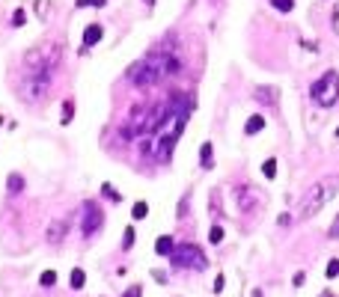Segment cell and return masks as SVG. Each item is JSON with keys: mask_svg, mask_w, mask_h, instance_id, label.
<instances>
[{"mask_svg": "<svg viewBox=\"0 0 339 297\" xmlns=\"http://www.w3.org/2000/svg\"><path fill=\"white\" fill-rule=\"evenodd\" d=\"M328 280H334V277H339V259H331V265H328Z\"/></svg>", "mask_w": 339, "mask_h": 297, "instance_id": "cell-27", "label": "cell"}, {"mask_svg": "<svg viewBox=\"0 0 339 297\" xmlns=\"http://www.w3.org/2000/svg\"><path fill=\"white\" fill-rule=\"evenodd\" d=\"M6 187H9V193H21V190H24V178H21L18 173H12V176L6 178Z\"/></svg>", "mask_w": 339, "mask_h": 297, "instance_id": "cell-14", "label": "cell"}, {"mask_svg": "<svg viewBox=\"0 0 339 297\" xmlns=\"http://www.w3.org/2000/svg\"><path fill=\"white\" fill-rule=\"evenodd\" d=\"M74 6H77V9H86V6H92V9H104L107 0H74Z\"/></svg>", "mask_w": 339, "mask_h": 297, "instance_id": "cell-19", "label": "cell"}, {"mask_svg": "<svg viewBox=\"0 0 339 297\" xmlns=\"http://www.w3.org/2000/svg\"><path fill=\"white\" fill-rule=\"evenodd\" d=\"M200 167L203 170H211L214 167V149H211V143H203L200 146Z\"/></svg>", "mask_w": 339, "mask_h": 297, "instance_id": "cell-10", "label": "cell"}, {"mask_svg": "<svg viewBox=\"0 0 339 297\" xmlns=\"http://www.w3.org/2000/svg\"><path fill=\"white\" fill-rule=\"evenodd\" d=\"M68 283H71V289H74V292H80V289L86 286V274H83L80 268H74V271H71V277H68Z\"/></svg>", "mask_w": 339, "mask_h": 297, "instance_id": "cell-13", "label": "cell"}, {"mask_svg": "<svg viewBox=\"0 0 339 297\" xmlns=\"http://www.w3.org/2000/svg\"><path fill=\"white\" fill-rule=\"evenodd\" d=\"M101 36H104V27H101V24H89V27L83 30V51L92 48V45H98Z\"/></svg>", "mask_w": 339, "mask_h": 297, "instance_id": "cell-9", "label": "cell"}, {"mask_svg": "<svg viewBox=\"0 0 339 297\" xmlns=\"http://www.w3.org/2000/svg\"><path fill=\"white\" fill-rule=\"evenodd\" d=\"M271 6H274L277 12H292V9H295V0H271Z\"/></svg>", "mask_w": 339, "mask_h": 297, "instance_id": "cell-21", "label": "cell"}, {"mask_svg": "<svg viewBox=\"0 0 339 297\" xmlns=\"http://www.w3.org/2000/svg\"><path fill=\"white\" fill-rule=\"evenodd\" d=\"M253 98H256L259 104H265V107H274V104L280 101V89H277V86H256V89H253Z\"/></svg>", "mask_w": 339, "mask_h": 297, "instance_id": "cell-7", "label": "cell"}, {"mask_svg": "<svg viewBox=\"0 0 339 297\" xmlns=\"http://www.w3.org/2000/svg\"><path fill=\"white\" fill-rule=\"evenodd\" d=\"M173 250H176V241H173L170 235H161V238L155 241V253H158V256H173Z\"/></svg>", "mask_w": 339, "mask_h": 297, "instance_id": "cell-11", "label": "cell"}, {"mask_svg": "<svg viewBox=\"0 0 339 297\" xmlns=\"http://www.w3.org/2000/svg\"><path fill=\"white\" fill-rule=\"evenodd\" d=\"M339 190V176H328V178H319L310 190H304L301 202H298V217H313L319 214Z\"/></svg>", "mask_w": 339, "mask_h": 297, "instance_id": "cell-3", "label": "cell"}, {"mask_svg": "<svg viewBox=\"0 0 339 297\" xmlns=\"http://www.w3.org/2000/svg\"><path fill=\"white\" fill-rule=\"evenodd\" d=\"M63 235H66V220H60V223H51V229H48V238H51V241H63Z\"/></svg>", "mask_w": 339, "mask_h": 297, "instance_id": "cell-15", "label": "cell"}, {"mask_svg": "<svg viewBox=\"0 0 339 297\" xmlns=\"http://www.w3.org/2000/svg\"><path fill=\"white\" fill-rule=\"evenodd\" d=\"M131 247H134V229L128 226L125 235H122V250H131Z\"/></svg>", "mask_w": 339, "mask_h": 297, "instance_id": "cell-23", "label": "cell"}, {"mask_svg": "<svg viewBox=\"0 0 339 297\" xmlns=\"http://www.w3.org/2000/svg\"><path fill=\"white\" fill-rule=\"evenodd\" d=\"M24 21H27V12L24 9H15L12 12V27H24Z\"/></svg>", "mask_w": 339, "mask_h": 297, "instance_id": "cell-22", "label": "cell"}, {"mask_svg": "<svg viewBox=\"0 0 339 297\" xmlns=\"http://www.w3.org/2000/svg\"><path fill=\"white\" fill-rule=\"evenodd\" d=\"M122 297H143V289L140 286H128V292H122Z\"/></svg>", "mask_w": 339, "mask_h": 297, "instance_id": "cell-28", "label": "cell"}, {"mask_svg": "<svg viewBox=\"0 0 339 297\" xmlns=\"http://www.w3.org/2000/svg\"><path fill=\"white\" fill-rule=\"evenodd\" d=\"M54 59H60V48L54 51L51 59H42V54H27V68L21 74L24 98H42L48 92L51 77H54Z\"/></svg>", "mask_w": 339, "mask_h": 297, "instance_id": "cell-2", "label": "cell"}, {"mask_svg": "<svg viewBox=\"0 0 339 297\" xmlns=\"http://www.w3.org/2000/svg\"><path fill=\"white\" fill-rule=\"evenodd\" d=\"M170 259H173V268H185V271H203L208 265L205 262V253L197 244H179Z\"/></svg>", "mask_w": 339, "mask_h": 297, "instance_id": "cell-5", "label": "cell"}, {"mask_svg": "<svg viewBox=\"0 0 339 297\" xmlns=\"http://www.w3.org/2000/svg\"><path fill=\"white\" fill-rule=\"evenodd\" d=\"M310 95L319 107H334L339 101V71H328L322 74L313 86H310Z\"/></svg>", "mask_w": 339, "mask_h": 297, "instance_id": "cell-4", "label": "cell"}, {"mask_svg": "<svg viewBox=\"0 0 339 297\" xmlns=\"http://www.w3.org/2000/svg\"><path fill=\"white\" fill-rule=\"evenodd\" d=\"M146 214H149V205H146V202H134V208H131V217H134V220H143Z\"/></svg>", "mask_w": 339, "mask_h": 297, "instance_id": "cell-18", "label": "cell"}, {"mask_svg": "<svg viewBox=\"0 0 339 297\" xmlns=\"http://www.w3.org/2000/svg\"><path fill=\"white\" fill-rule=\"evenodd\" d=\"M71 116H74V104H71V101H63V119H60V122H63V125H68V122H71Z\"/></svg>", "mask_w": 339, "mask_h": 297, "instance_id": "cell-20", "label": "cell"}, {"mask_svg": "<svg viewBox=\"0 0 339 297\" xmlns=\"http://www.w3.org/2000/svg\"><path fill=\"white\" fill-rule=\"evenodd\" d=\"M337 134H339V128H337Z\"/></svg>", "mask_w": 339, "mask_h": 297, "instance_id": "cell-33", "label": "cell"}, {"mask_svg": "<svg viewBox=\"0 0 339 297\" xmlns=\"http://www.w3.org/2000/svg\"><path fill=\"white\" fill-rule=\"evenodd\" d=\"M238 205H241V211H244V214H250V211L256 208V190H253V187H247V184H244V187H238Z\"/></svg>", "mask_w": 339, "mask_h": 297, "instance_id": "cell-8", "label": "cell"}, {"mask_svg": "<svg viewBox=\"0 0 339 297\" xmlns=\"http://www.w3.org/2000/svg\"><path fill=\"white\" fill-rule=\"evenodd\" d=\"M322 297H334V295H331V292H325V295H322Z\"/></svg>", "mask_w": 339, "mask_h": 297, "instance_id": "cell-32", "label": "cell"}, {"mask_svg": "<svg viewBox=\"0 0 339 297\" xmlns=\"http://www.w3.org/2000/svg\"><path fill=\"white\" fill-rule=\"evenodd\" d=\"M328 235L331 238H339V214L334 217V223H331V229H328Z\"/></svg>", "mask_w": 339, "mask_h": 297, "instance_id": "cell-30", "label": "cell"}, {"mask_svg": "<svg viewBox=\"0 0 339 297\" xmlns=\"http://www.w3.org/2000/svg\"><path fill=\"white\" fill-rule=\"evenodd\" d=\"M208 241H211V244H220V241H223V229H220V226H211Z\"/></svg>", "mask_w": 339, "mask_h": 297, "instance_id": "cell-24", "label": "cell"}, {"mask_svg": "<svg viewBox=\"0 0 339 297\" xmlns=\"http://www.w3.org/2000/svg\"><path fill=\"white\" fill-rule=\"evenodd\" d=\"M292 283H295V289H301V286L307 283V274H304V271H298V274L292 277Z\"/></svg>", "mask_w": 339, "mask_h": 297, "instance_id": "cell-29", "label": "cell"}, {"mask_svg": "<svg viewBox=\"0 0 339 297\" xmlns=\"http://www.w3.org/2000/svg\"><path fill=\"white\" fill-rule=\"evenodd\" d=\"M262 176H265V178H277V158H268V161L262 164Z\"/></svg>", "mask_w": 339, "mask_h": 297, "instance_id": "cell-16", "label": "cell"}, {"mask_svg": "<svg viewBox=\"0 0 339 297\" xmlns=\"http://www.w3.org/2000/svg\"><path fill=\"white\" fill-rule=\"evenodd\" d=\"M39 286H42V289H54V286H57V271H45V274L39 277Z\"/></svg>", "mask_w": 339, "mask_h": 297, "instance_id": "cell-17", "label": "cell"}, {"mask_svg": "<svg viewBox=\"0 0 339 297\" xmlns=\"http://www.w3.org/2000/svg\"><path fill=\"white\" fill-rule=\"evenodd\" d=\"M101 226H104V211L98 208V202L86 199V202L80 205V232H83L86 238H92Z\"/></svg>", "mask_w": 339, "mask_h": 297, "instance_id": "cell-6", "label": "cell"}, {"mask_svg": "<svg viewBox=\"0 0 339 297\" xmlns=\"http://www.w3.org/2000/svg\"><path fill=\"white\" fill-rule=\"evenodd\" d=\"M101 190H104V196H107V199H113V202H119V199H122V196L113 190V184H101Z\"/></svg>", "mask_w": 339, "mask_h": 297, "instance_id": "cell-25", "label": "cell"}, {"mask_svg": "<svg viewBox=\"0 0 339 297\" xmlns=\"http://www.w3.org/2000/svg\"><path fill=\"white\" fill-rule=\"evenodd\" d=\"M211 289H214V295H220V292L226 289V277H223V274H217V277H214V286H211Z\"/></svg>", "mask_w": 339, "mask_h": 297, "instance_id": "cell-26", "label": "cell"}, {"mask_svg": "<svg viewBox=\"0 0 339 297\" xmlns=\"http://www.w3.org/2000/svg\"><path fill=\"white\" fill-rule=\"evenodd\" d=\"M173 74H179V59L173 57L170 48H158V51L146 54L143 59H137L128 68V80L134 86H155V83H161Z\"/></svg>", "mask_w": 339, "mask_h": 297, "instance_id": "cell-1", "label": "cell"}, {"mask_svg": "<svg viewBox=\"0 0 339 297\" xmlns=\"http://www.w3.org/2000/svg\"><path fill=\"white\" fill-rule=\"evenodd\" d=\"M262 128H265V119H262L259 113H256V116H250V119L244 122V134H247V137H253V134H259Z\"/></svg>", "mask_w": 339, "mask_h": 297, "instance_id": "cell-12", "label": "cell"}, {"mask_svg": "<svg viewBox=\"0 0 339 297\" xmlns=\"http://www.w3.org/2000/svg\"><path fill=\"white\" fill-rule=\"evenodd\" d=\"M331 21H334V30L339 33V3L334 6V15H331Z\"/></svg>", "mask_w": 339, "mask_h": 297, "instance_id": "cell-31", "label": "cell"}]
</instances>
